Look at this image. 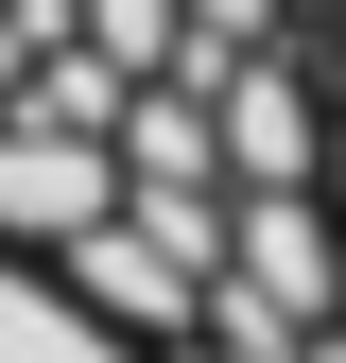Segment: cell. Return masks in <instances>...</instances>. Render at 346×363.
Masks as SVG:
<instances>
[{
  "mask_svg": "<svg viewBox=\"0 0 346 363\" xmlns=\"http://www.w3.org/2000/svg\"><path fill=\"white\" fill-rule=\"evenodd\" d=\"M0 363H191V346H173L156 311H121L69 242L0 225Z\"/></svg>",
  "mask_w": 346,
  "mask_h": 363,
  "instance_id": "obj_1",
  "label": "cell"
}]
</instances>
